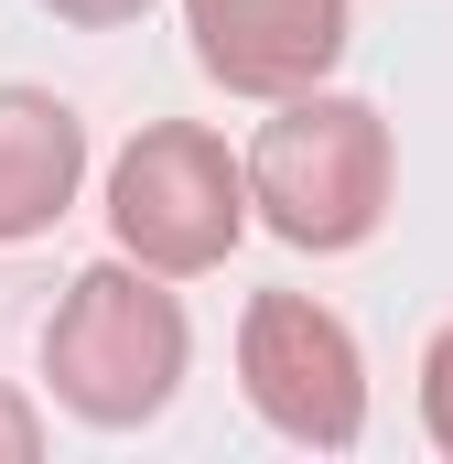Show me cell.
I'll use <instances>...</instances> for the list:
<instances>
[{"mask_svg":"<svg viewBox=\"0 0 453 464\" xmlns=\"http://www.w3.org/2000/svg\"><path fill=\"white\" fill-rule=\"evenodd\" d=\"M33 454H43V421L22 389H0V464H33Z\"/></svg>","mask_w":453,"mask_h":464,"instance_id":"ba28073f","label":"cell"},{"mask_svg":"<svg viewBox=\"0 0 453 464\" xmlns=\"http://www.w3.org/2000/svg\"><path fill=\"white\" fill-rule=\"evenodd\" d=\"M195 65L237 98H303L345 54V0H184Z\"/></svg>","mask_w":453,"mask_h":464,"instance_id":"5b68a950","label":"cell"},{"mask_svg":"<svg viewBox=\"0 0 453 464\" xmlns=\"http://www.w3.org/2000/svg\"><path fill=\"white\" fill-rule=\"evenodd\" d=\"M184 356H195V335H184V303L162 292V270H119V259L76 270L43 324V378L87 432L151 421L184 389Z\"/></svg>","mask_w":453,"mask_h":464,"instance_id":"6da1fadb","label":"cell"},{"mask_svg":"<svg viewBox=\"0 0 453 464\" xmlns=\"http://www.w3.org/2000/svg\"><path fill=\"white\" fill-rule=\"evenodd\" d=\"M43 11H65V22H87V33H109V22H140L151 0H43Z\"/></svg>","mask_w":453,"mask_h":464,"instance_id":"9c48e42d","label":"cell"},{"mask_svg":"<svg viewBox=\"0 0 453 464\" xmlns=\"http://www.w3.org/2000/svg\"><path fill=\"white\" fill-rule=\"evenodd\" d=\"M248 162H226L217 130H195V119H162V130H140L130 151H119L109 173V227L119 248L140 259V270H162V281H195V270H217L237 227H248Z\"/></svg>","mask_w":453,"mask_h":464,"instance_id":"3957f363","label":"cell"},{"mask_svg":"<svg viewBox=\"0 0 453 464\" xmlns=\"http://www.w3.org/2000/svg\"><path fill=\"white\" fill-rule=\"evenodd\" d=\"M237 378H248V411L281 432V443H313V454H345L367 432V367H356V335L313 292H259L248 324H237Z\"/></svg>","mask_w":453,"mask_h":464,"instance_id":"277c9868","label":"cell"},{"mask_svg":"<svg viewBox=\"0 0 453 464\" xmlns=\"http://www.w3.org/2000/svg\"><path fill=\"white\" fill-rule=\"evenodd\" d=\"M76 173H87V130L65 98L43 87H0V248L43 237L76 206Z\"/></svg>","mask_w":453,"mask_h":464,"instance_id":"8992f818","label":"cell"},{"mask_svg":"<svg viewBox=\"0 0 453 464\" xmlns=\"http://www.w3.org/2000/svg\"><path fill=\"white\" fill-rule=\"evenodd\" d=\"M421 421H432V443L453 454V324L432 335V356H421Z\"/></svg>","mask_w":453,"mask_h":464,"instance_id":"52a82bcc","label":"cell"},{"mask_svg":"<svg viewBox=\"0 0 453 464\" xmlns=\"http://www.w3.org/2000/svg\"><path fill=\"white\" fill-rule=\"evenodd\" d=\"M248 195L292 248H367L389 217V119L367 98H281V119L248 151Z\"/></svg>","mask_w":453,"mask_h":464,"instance_id":"7a4b0ae2","label":"cell"}]
</instances>
